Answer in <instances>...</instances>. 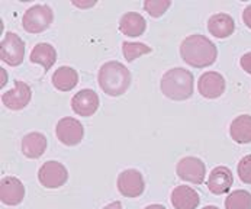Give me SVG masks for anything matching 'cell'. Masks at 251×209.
Segmentation results:
<instances>
[{"instance_id":"cell-6","label":"cell","mask_w":251,"mask_h":209,"mask_svg":"<svg viewBox=\"0 0 251 209\" xmlns=\"http://www.w3.org/2000/svg\"><path fill=\"white\" fill-rule=\"evenodd\" d=\"M69 179L67 169L58 161H47L41 166L38 172V180L44 187L57 189L61 187Z\"/></svg>"},{"instance_id":"cell-20","label":"cell","mask_w":251,"mask_h":209,"mask_svg":"<svg viewBox=\"0 0 251 209\" xmlns=\"http://www.w3.org/2000/svg\"><path fill=\"white\" fill-rule=\"evenodd\" d=\"M29 60L35 64H41L45 70H50L55 60H57V52H55V48L51 45V44H47V42H41V44H36L31 52V57Z\"/></svg>"},{"instance_id":"cell-13","label":"cell","mask_w":251,"mask_h":209,"mask_svg":"<svg viewBox=\"0 0 251 209\" xmlns=\"http://www.w3.org/2000/svg\"><path fill=\"white\" fill-rule=\"evenodd\" d=\"M72 107L80 116H92L99 109V96L92 89H83L73 96Z\"/></svg>"},{"instance_id":"cell-32","label":"cell","mask_w":251,"mask_h":209,"mask_svg":"<svg viewBox=\"0 0 251 209\" xmlns=\"http://www.w3.org/2000/svg\"><path fill=\"white\" fill-rule=\"evenodd\" d=\"M203 209H218L216 207H212V205H209V207H205Z\"/></svg>"},{"instance_id":"cell-31","label":"cell","mask_w":251,"mask_h":209,"mask_svg":"<svg viewBox=\"0 0 251 209\" xmlns=\"http://www.w3.org/2000/svg\"><path fill=\"white\" fill-rule=\"evenodd\" d=\"M0 71H1V86H4V81H7V74L3 69H0Z\"/></svg>"},{"instance_id":"cell-14","label":"cell","mask_w":251,"mask_h":209,"mask_svg":"<svg viewBox=\"0 0 251 209\" xmlns=\"http://www.w3.org/2000/svg\"><path fill=\"white\" fill-rule=\"evenodd\" d=\"M234 183V176L232 172L225 167V166H218L215 167L209 177H208V187L214 195H224L226 193Z\"/></svg>"},{"instance_id":"cell-27","label":"cell","mask_w":251,"mask_h":209,"mask_svg":"<svg viewBox=\"0 0 251 209\" xmlns=\"http://www.w3.org/2000/svg\"><path fill=\"white\" fill-rule=\"evenodd\" d=\"M73 4L81 9H87L96 4V0H73Z\"/></svg>"},{"instance_id":"cell-15","label":"cell","mask_w":251,"mask_h":209,"mask_svg":"<svg viewBox=\"0 0 251 209\" xmlns=\"http://www.w3.org/2000/svg\"><path fill=\"white\" fill-rule=\"evenodd\" d=\"M172 204L176 209H196L201 204V198L195 189L177 186L172 192Z\"/></svg>"},{"instance_id":"cell-30","label":"cell","mask_w":251,"mask_h":209,"mask_svg":"<svg viewBox=\"0 0 251 209\" xmlns=\"http://www.w3.org/2000/svg\"><path fill=\"white\" fill-rule=\"evenodd\" d=\"M144 209H167L166 207H163V205H158V204H154V205H150V207H147V208Z\"/></svg>"},{"instance_id":"cell-9","label":"cell","mask_w":251,"mask_h":209,"mask_svg":"<svg viewBox=\"0 0 251 209\" xmlns=\"http://www.w3.org/2000/svg\"><path fill=\"white\" fill-rule=\"evenodd\" d=\"M57 138L66 145H77L84 137V128L75 118H63L55 128Z\"/></svg>"},{"instance_id":"cell-22","label":"cell","mask_w":251,"mask_h":209,"mask_svg":"<svg viewBox=\"0 0 251 209\" xmlns=\"http://www.w3.org/2000/svg\"><path fill=\"white\" fill-rule=\"evenodd\" d=\"M225 209H251V193L247 190H235L225 199Z\"/></svg>"},{"instance_id":"cell-29","label":"cell","mask_w":251,"mask_h":209,"mask_svg":"<svg viewBox=\"0 0 251 209\" xmlns=\"http://www.w3.org/2000/svg\"><path fill=\"white\" fill-rule=\"evenodd\" d=\"M103 209H122V204L116 201V202H112V204L106 205Z\"/></svg>"},{"instance_id":"cell-23","label":"cell","mask_w":251,"mask_h":209,"mask_svg":"<svg viewBox=\"0 0 251 209\" xmlns=\"http://www.w3.org/2000/svg\"><path fill=\"white\" fill-rule=\"evenodd\" d=\"M122 52H124V57H125L126 61H134V60H137L138 57H141L144 54L151 52V48L148 45L143 44V42L125 41L122 44Z\"/></svg>"},{"instance_id":"cell-28","label":"cell","mask_w":251,"mask_h":209,"mask_svg":"<svg viewBox=\"0 0 251 209\" xmlns=\"http://www.w3.org/2000/svg\"><path fill=\"white\" fill-rule=\"evenodd\" d=\"M243 21H244V24L251 28V4L250 6H247L246 9H244V13H243Z\"/></svg>"},{"instance_id":"cell-10","label":"cell","mask_w":251,"mask_h":209,"mask_svg":"<svg viewBox=\"0 0 251 209\" xmlns=\"http://www.w3.org/2000/svg\"><path fill=\"white\" fill-rule=\"evenodd\" d=\"M25 198V186L16 177H3L0 182V201L4 205L16 207Z\"/></svg>"},{"instance_id":"cell-19","label":"cell","mask_w":251,"mask_h":209,"mask_svg":"<svg viewBox=\"0 0 251 209\" xmlns=\"http://www.w3.org/2000/svg\"><path fill=\"white\" fill-rule=\"evenodd\" d=\"M231 138L238 144H249L251 142V116L250 115H240L231 122L229 127Z\"/></svg>"},{"instance_id":"cell-2","label":"cell","mask_w":251,"mask_h":209,"mask_svg":"<svg viewBox=\"0 0 251 209\" xmlns=\"http://www.w3.org/2000/svg\"><path fill=\"white\" fill-rule=\"evenodd\" d=\"M193 74L181 67L169 70L161 77V92L173 101H186L193 95Z\"/></svg>"},{"instance_id":"cell-3","label":"cell","mask_w":251,"mask_h":209,"mask_svg":"<svg viewBox=\"0 0 251 209\" xmlns=\"http://www.w3.org/2000/svg\"><path fill=\"white\" fill-rule=\"evenodd\" d=\"M98 80L106 95L116 98L128 90L131 84V73L118 61H108L99 70Z\"/></svg>"},{"instance_id":"cell-18","label":"cell","mask_w":251,"mask_h":209,"mask_svg":"<svg viewBox=\"0 0 251 209\" xmlns=\"http://www.w3.org/2000/svg\"><path fill=\"white\" fill-rule=\"evenodd\" d=\"M47 150V138L41 132H31L22 139V153L28 158H38Z\"/></svg>"},{"instance_id":"cell-1","label":"cell","mask_w":251,"mask_h":209,"mask_svg":"<svg viewBox=\"0 0 251 209\" xmlns=\"http://www.w3.org/2000/svg\"><path fill=\"white\" fill-rule=\"evenodd\" d=\"M180 55L192 67L203 69L214 64L218 57L215 44L203 35H190L180 44Z\"/></svg>"},{"instance_id":"cell-21","label":"cell","mask_w":251,"mask_h":209,"mask_svg":"<svg viewBox=\"0 0 251 209\" xmlns=\"http://www.w3.org/2000/svg\"><path fill=\"white\" fill-rule=\"evenodd\" d=\"M77 83H78V74L72 67H67V66L60 67L52 74V84L55 89L61 92H70L75 87Z\"/></svg>"},{"instance_id":"cell-26","label":"cell","mask_w":251,"mask_h":209,"mask_svg":"<svg viewBox=\"0 0 251 209\" xmlns=\"http://www.w3.org/2000/svg\"><path fill=\"white\" fill-rule=\"evenodd\" d=\"M240 64H241V67H243L244 71H247L249 74H251V52H247V54H244L241 57Z\"/></svg>"},{"instance_id":"cell-25","label":"cell","mask_w":251,"mask_h":209,"mask_svg":"<svg viewBox=\"0 0 251 209\" xmlns=\"http://www.w3.org/2000/svg\"><path fill=\"white\" fill-rule=\"evenodd\" d=\"M238 176L241 182L251 184V154L244 156L238 163Z\"/></svg>"},{"instance_id":"cell-16","label":"cell","mask_w":251,"mask_h":209,"mask_svg":"<svg viewBox=\"0 0 251 209\" xmlns=\"http://www.w3.org/2000/svg\"><path fill=\"white\" fill-rule=\"evenodd\" d=\"M147 29V22L140 13L128 12L119 21V31L126 36H141Z\"/></svg>"},{"instance_id":"cell-17","label":"cell","mask_w":251,"mask_h":209,"mask_svg":"<svg viewBox=\"0 0 251 209\" xmlns=\"http://www.w3.org/2000/svg\"><path fill=\"white\" fill-rule=\"evenodd\" d=\"M208 29L216 38H226L235 31V22L226 13H216L208 21Z\"/></svg>"},{"instance_id":"cell-4","label":"cell","mask_w":251,"mask_h":209,"mask_svg":"<svg viewBox=\"0 0 251 209\" xmlns=\"http://www.w3.org/2000/svg\"><path fill=\"white\" fill-rule=\"evenodd\" d=\"M54 21V13L47 4H35L29 7L22 18L24 29L29 34L44 32Z\"/></svg>"},{"instance_id":"cell-24","label":"cell","mask_w":251,"mask_h":209,"mask_svg":"<svg viewBox=\"0 0 251 209\" xmlns=\"http://www.w3.org/2000/svg\"><path fill=\"white\" fill-rule=\"evenodd\" d=\"M170 4H172V1H169V0H145L144 9L152 18H160L170 7Z\"/></svg>"},{"instance_id":"cell-12","label":"cell","mask_w":251,"mask_h":209,"mask_svg":"<svg viewBox=\"0 0 251 209\" xmlns=\"http://www.w3.org/2000/svg\"><path fill=\"white\" fill-rule=\"evenodd\" d=\"M31 98H32L31 87L26 83L16 80L15 87L12 90H9V92L3 93L1 102L6 107H9L12 110H21L31 102Z\"/></svg>"},{"instance_id":"cell-7","label":"cell","mask_w":251,"mask_h":209,"mask_svg":"<svg viewBox=\"0 0 251 209\" xmlns=\"http://www.w3.org/2000/svg\"><path fill=\"white\" fill-rule=\"evenodd\" d=\"M118 190L126 198H138L145 189L143 174L135 169H128L118 176Z\"/></svg>"},{"instance_id":"cell-5","label":"cell","mask_w":251,"mask_h":209,"mask_svg":"<svg viewBox=\"0 0 251 209\" xmlns=\"http://www.w3.org/2000/svg\"><path fill=\"white\" fill-rule=\"evenodd\" d=\"M25 57V44L13 32H6L0 44V58L3 63L16 67L21 66Z\"/></svg>"},{"instance_id":"cell-8","label":"cell","mask_w":251,"mask_h":209,"mask_svg":"<svg viewBox=\"0 0 251 209\" xmlns=\"http://www.w3.org/2000/svg\"><path fill=\"white\" fill-rule=\"evenodd\" d=\"M176 173L180 179L193 184H202L206 176V167L198 157H184L177 163Z\"/></svg>"},{"instance_id":"cell-11","label":"cell","mask_w":251,"mask_h":209,"mask_svg":"<svg viewBox=\"0 0 251 209\" xmlns=\"http://www.w3.org/2000/svg\"><path fill=\"white\" fill-rule=\"evenodd\" d=\"M198 90L206 99H216L225 92V78L216 71H206L198 81Z\"/></svg>"}]
</instances>
